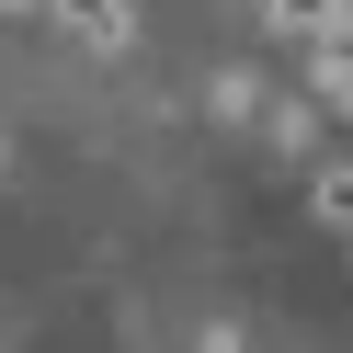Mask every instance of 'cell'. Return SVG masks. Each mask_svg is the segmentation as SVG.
I'll return each instance as SVG.
<instances>
[{
    "instance_id": "obj_1",
    "label": "cell",
    "mask_w": 353,
    "mask_h": 353,
    "mask_svg": "<svg viewBox=\"0 0 353 353\" xmlns=\"http://www.w3.org/2000/svg\"><path fill=\"white\" fill-rule=\"evenodd\" d=\"M319 228H342V239H353V160H330V171H319Z\"/></svg>"
}]
</instances>
